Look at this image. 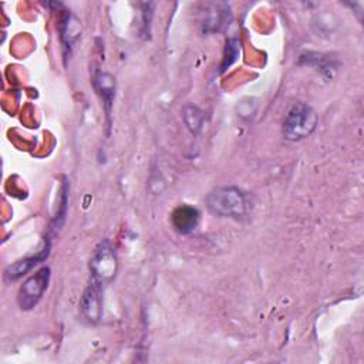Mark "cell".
<instances>
[{
	"label": "cell",
	"mask_w": 364,
	"mask_h": 364,
	"mask_svg": "<svg viewBox=\"0 0 364 364\" xmlns=\"http://www.w3.org/2000/svg\"><path fill=\"white\" fill-rule=\"evenodd\" d=\"M154 3H142L141 7H142V28H141V33L144 37H149V33H151V20H152V16H154Z\"/></svg>",
	"instance_id": "cell-13"
},
{
	"label": "cell",
	"mask_w": 364,
	"mask_h": 364,
	"mask_svg": "<svg viewBox=\"0 0 364 364\" xmlns=\"http://www.w3.org/2000/svg\"><path fill=\"white\" fill-rule=\"evenodd\" d=\"M92 84H94V88L97 90V92L100 94V97L102 98L107 112H109L112 100L115 95V78L109 73L97 71L94 75Z\"/></svg>",
	"instance_id": "cell-10"
},
{
	"label": "cell",
	"mask_w": 364,
	"mask_h": 364,
	"mask_svg": "<svg viewBox=\"0 0 364 364\" xmlns=\"http://www.w3.org/2000/svg\"><path fill=\"white\" fill-rule=\"evenodd\" d=\"M199 210L196 208L188 206V205H181L178 206L173 213H172V225L179 233H189L192 232L198 223H199Z\"/></svg>",
	"instance_id": "cell-8"
},
{
	"label": "cell",
	"mask_w": 364,
	"mask_h": 364,
	"mask_svg": "<svg viewBox=\"0 0 364 364\" xmlns=\"http://www.w3.org/2000/svg\"><path fill=\"white\" fill-rule=\"evenodd\" d=\"M118 269V260L114 247L108 242H101L90 260L91 283L105 287L114 277Z\"/></svg>",
	"instance_id": "cell-3"
},
{
	"label": "cell",
	"mask_w": 364,
	"mask_h": 364,
	"mask_svg": "<svg viewBox=\"0 0 364 364\" xmlns=\"http://www.w3.org/2000/svg\"><path fill=\"white\" fill-rule=\"evenodd\" d=\"M48 252H50V245L47 243L44 246V249H41L37 255L34 256H30V257H24V259H20L11 264H9L4 270V279L7 282H14L17 279H20L21 276L27 274L37 263L43 262L47 256H48Z\"/></svg>",
	"instance_id": "cell-7"
},
{
	"label": "cell",
	"mask_w": 364,
	"mask_h": 364,
	"mask_svg": "<svg viewBox=\"0 0 364 364\" xmlns=\"http://www.w3.org/2000/svg\"><path fill=\"white\" fill-rule=\"evenodd\" d=\"M317 124L318 117L314 108L306 102H296L286 114L282 132L289 141H301L313 134Z\"/></svg>",
	"instance_id": "cell-2"
},
{
	"label": "cell",
	"mask_w": 364,
	"mask_h": 364,
	"mask_svg": "<svg viewBox=\"0 0 364 364\" xmlns=\"http://www.w3.org/2000/svg\"><path fill=\"white\" fill-rule=\"evenodd\" d=\"M50 283V267H41L38 272L31 274L18 290V306L21 310L33 309L44 291L47 290Z\"/></svg>",
	"instance_id": "cell-4"
},
{
	"label": "cell",
	"mask_w": 364,
	"mask_h": 364,
	"mask_svg": "<svg viewBox=\"0 0 364 364\" xmlns=\"http://www.w3.org/2000/svg\"><path fill=\"white\" fill-rule=\"evenodd\" d=\"M102 287L90 283L88 287L84 290L81 301H80V310L82 317L91 323L95 324L101 320L102 316Z\"/></svg>",
	"instance_id": "cell-5"
},
{
	"label": "cell",
	"mask_w": 364,
	"mask_h": 364,
	"mask_svg": "<svg viewBox=\"0 0 364 364\" xmlns=\"http://www.w3.org/2000/svg\"><path fill=\"white\" fill-rule=\"evenodd\" d=\"M208 210L220 218L239 219L247 212V196L239 188L222 186L210 191L205 199Z\"/></svg>",
	"instance_id": "cell-1"
},
{
	"label": "cell",
	"mask_w": 364,
	"mask_h": 364,
	"mask_svg": "<svg viewBox=\"0 0 364 364\" xmlns=\"http://www.w3.org/2000/svg\"><path fill=\"white\" fill-rule=\"evenodd\" d=\"M232 14L230 7L226 3H212L209 4L206 17L202 23V28L205 33L220 31L225 26L229 24Z\"/></svg>",
	"instance_id": "cell-6"
},
{
	"label": "cell",
	"mask_w": 364,
	"mask_h": 364,
	"mask_svg": "<svg viewBox=\"0 0 364 364\" xmlns=\"http://www.w3.org/2000/svg\"><path fill=\"white\" fill-rule=\"evenodd\" d=\"M237 57H239V41L236 38H229L226 41L225 55H223V61L220 65V71H225L226 68H229L236 61Z\"/></svg>",
	"instance_id": "cell-12"
},
{
	"label": "cell",
	"mask_w": 364,
	"mask_h": 364,
	"mask_svg": "<svg viewBox=\"0 0 364 364\" xmlns=\"http://www.w3.org/2000/svg\"><path fill=\"white\" fill-rule=\"evenodd\" d=\"M80 36H81V26H80L78 18L73 13L67 11L61 18L60 38H61L64 50L68 51V54L71 53V48L74 47V44L77 43Z\"/></svg>",
	"instance_id": "cell-9"
},
{
	"label": "cell",
	"mask_w": 364,
	"mask_h": 364,
	"mask_svg": "<svg viewBox=\"0 0 364 364\" xmlns=\"http://www.w3.org/2000/svg\"><path fill=\"white\" fill-rule=\"evenodd\" d=\"M182 118H183L186 128L192 134H199V131L203 127V119H205L202 109H199L193 104H186L182 109Z\"/></svg>",
	"instance_id": "cell-11"
}]
</instances>
